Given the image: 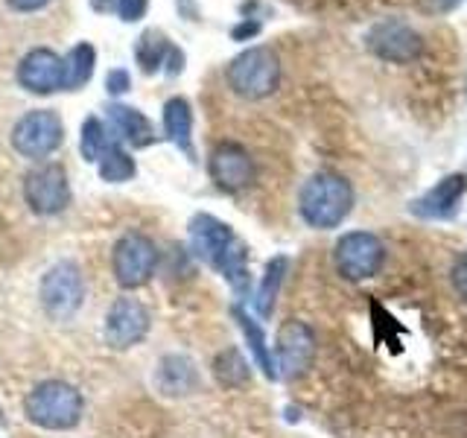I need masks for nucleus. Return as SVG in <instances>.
<instances>
[{
  "label": "nucleus",
  "instance_id": "f257e3e1",
  "mask_svg": "<svg viewBox=\"0 0 467 438\" xmlns=\"http://www.w3.org/2000/svg\"><path fill=\"white\" fill-rule=\"evenodd\" d=\"M190 245L196 257H202L208 266L231 284L237 296H245L248 289V248L245 243L225 225L223 219L211 214H196L190 219Z\"/></svg>",
  "mask_w": 467,
  "mask_h": 438
},
{
  "label": "nucleus",
  "instance_id": "f03ea898",
  "mask_svg": "<svg viewBox=\"0 0 467 438\" xmlns=\"http://www.w3.org/2000/svg\"><path fill=\"white\" fill-rule=\"evenodd\" d=\"M298 211L306 225L330 231L339 228L354 211V187L336 172H316L304 182Z\"/></svg>",
  "mask_w": 467,
  "mask_h": 438
},
{
  "label": "nucleus",
  "instance_id": "7ed1b4c3",
  "mask_svg": "<svg viewBox=\"0 0 467 438\" xmlns=\"http://www.w3.org/2000/svg\"><path fill=\"white\" fill-rule=\"evenodd\" d=\"M228 85L243 99L272 97L281 85V58L272 47H248L228 65Z\"/></svg>",
  "mask_w": 467,
  "mask_h": 438
},
{
  "label": "nucleus",
  "instance_id": "20e7f679",
  "mask_svg": "<svg viewBox=\"0 0 467 438\" xmlns=\"http://www.w3.org/2000/svg\"><path fill=\"white\" fill-rule=\"evenodd\" d=\"M26 418L44 430H70L82 418V394L62 380H47L29 391Z\"/></svg>",
  "mask_w": 467,
  "mask_h": 438
},
{
  "label": "nucleus",
  "instance_id": "39448f33",
  "mask_svg": "<svg viewBox=\"0 0 467 438\" xmlns=\"http://www.w3.org/2000/svg\"><path fill=\"white\" fill-rule=\"evenodd\" d=\"M336 272H339L345 281H368L374 277L386 263V245L383 240L371 231H350L342 234V240L336 243L333 252Z\"/></svg>",
  "mask_w": 467,
  "mask_h": 438
},
{
  "label": "nucleus",
  "instance_id": "423d86ee",
  "mask_svg": "<svg viewBox=\"0 0 467 438\" xmlns=\"http://www.w3.org/2000/svg\"><path fill=\"white\" fill-rule=\"evenodd\" d=\"M65 141V126L50 109H36L24 114L12 129V146L24 158H47Z\"/></svg>",
  "mask_w": 467,
  "mask_h": 438
},
{
  "label": "nucleus",
  "instance_id": "0eeeda50",
  "mask_svg": "<svg viewBox=\"0 0 467 438\" xmlns=\"http://www.w3.org/2000/svg\"><path fill=\"white\" fill-rule=\"evenodd\" d=\"M82 275L77 269V263L62 260L56 266L47 269V275L41 277V304L47 310L50 318L56 321H67L73 313L82 307Z\"/></svg>",
  "mask_w": 467,
  "mask_h": 438
},
{
  "label": "nucleus",
  "instance_id": "6e6552de",
  "mask_svg": "<svg viewBox=\"0 0 467 438\" xmlns=\"http://www.w3.org/2000/svg\"><path fill=\"white\" fill-rule=\"evenodd\" d=\"M158 266V248L150 237L131 231L114 245V275L123 289H138L155 275Z\"/></svg>",
  "mask_w": 467,
  "mask_h": 438
},
{
  "label": "nucleus",
  "instance_id": "1a4fd4ad",
  "mask_svg": "<svg viewBox=\"0 0 467 438\" xmlns=\"http://www.w3.org/2000/svg\"><path fill=\"white\" fill-rule=\"evenodd\" d=\"M365 44H368V50L377 58H383V62H391V65L415 62V58L420 56V50H423V38L400 18L377 21L368 29V36H365Z\"/></svg>",
  "mask_w": 467,
  "mask_h": 438
},
{
  "label": "nucleus",
  "instance_id": "9d476101",
  "mask_svg": "<svg viewBox=\"0 0 467 438\" xmlns=\"http://www.w3.org/2000/svg\"><path fill=\"white\" fill-rule=\"evenodd\" d=\"M275 365H277V377H301L306 374V369L313 365L316 360V333L310 325L304 321H286L277 330V342H275Z\"/></svg>",
  "mask_w": 467,
  "mask_h": 438
},
{
  "label": "nucleus",
  "instance_id": "9b49d317",
  "mask_svg": "<svg viewBox=\"0 0 467 438\" xmlns=\"http://www.w3.org/2000/svg\"><path fill=\"white\" fill-rule=\"evenodd\" d=\"M24 199L29 204V211H36L41 216L62 214L70 204V187L65 170L58 164L33 170L24 179Z\"/></svg>",
  "mask_w": 467,
  "mask_h": 438
},
{
  "label": "nucleus",
  "instance_id": "f8f14e48",
  "mask_svg": "<svg viewBox=\"0 0 467 438\" xmlns=\"http://www.w3.org/2000/svg\"><path fill=\"white\" fill-rule=\"evenodd\" d=\"M208 170H211V179L219 190L225 193H240V190L252 187L254 182V161L248 155L240 143H216L211 161H208Z\"/></svg>",
  "mask_w": 467,
  "mask_h": 438
},
{
  "label": "nucleus",
  "instance_id": "ddd939ff",
  "mask_svg": "<svg viewBox=\"0 0 467 438\" xmlns=\"http://www.w3.org/2000/svg\"><path fill=\"white\" fill-rule=\"evenodd\" d=\"M150 333V310L138 298H117L106 316V342L111 348H131Z\"/></svg>",
  "mask_w": 467,
  "mask_h": 438
},
{
  "label": "nucleus",
  "instance_id": "4468645a",
  "mask_svg": "<svg viewBox=\"0 0 467 438\" xmlns=\"http://www.w3.org/2000/svg\"><path fill=\"white\" fill-rule=\"evenodd\" d=\"M18 82L33 94L58 91V88H65V58L47 47L29 50L18 65Z\"/></svg>",
  "mask_w": 467,
  "mask_h": 438
},
{
  "label": "nucleus",
  "instance_id": "2eb2a0df",
  "mask_svg": "<svg viewBox=\"0 0 467 438\" xmlns=\"http://www.w3.org/2000/svg\"><path fill=\"white\" fill-rule=\"evenodd\" d=\"M464 193H467V175L450 172L441 182H435V187H430L427 193L409 204V211L420 219H450L456 214Z\"/></svg>",
  "mask_w": 467,
  "mask_h": 438
},
{
  "label": "nucleus",
  "instance_id": "dca6fc26",
  "mask_svg": "<svg viewBox=\"0 0 467 438\" xmlns=\"http://www.w3.org/2000/svg\"><path fill=\"white\" fill-rule=\"evenodd\" d=\"M106 111H109V126L114 129L117 141H126L129 146L152 143V123L146 120V117L138 109L120 106V102H111Z\"/></svg>",
  "mask_w": 467,
  "mask_h": 438
},
{
  "label": "nucleus",
  "instance_id": "f3484780",
  "mask_svg": "<svg viewBox=\"0 0 467 438\" xmlns=\"http://www.w3.org/2000/svg\"><path fill=\"white\" fill-rule=\"evenodd\" d=\"M164 131L190 161L196 158V150H193V111H190V102L184 97L167 99V106H164Z\"/></svg>",
  "mask_w": 467,
  "mask_h": 438
},
{
  "label": "nucleus",
  "instance_id": "a211bd4d",
  "mask_svg": "<svg viewBox=\"0 0 467 438\" xmlns=\"http://www.w3.org/2000/svg\"><path fill=\"white\" fill-rule=\"evenodd\" d=\"M158 389L164 394H172V398H179V394H187L196 389V365L190 362L187 357H164L158 365V377H155Z\"/></svg>",
  "mask_w": 467,
  "mask_h": 438
},
{
  "label": "nucleus",
  "instance_id": "6ab92c4d",
  "mask_svg": "<svg viewBox=\"0 0 467 438\" xmlns=\"http://www.w3.org/2000/svg\"><path fill=\"white\" fill-rule=\"evenodd\" d=\"M234 318H237V325H240V330H243V336H245L248 348H252V354H254L257 365L263 369V374H266L269 380H275V377H277V365H275V360H272V350H269V345H266V333H263V328L243 310V307H234Z\"/></svg>",
  "mask_w": 467,
  "mask_h": 438
},
{
  "label": "nucleus",
  "instance_id": "aec40b11",
  "mask_svg": "<svg viewBox=\"0 0 467 438\" xmlns=\"http://www.w3.org/2000/svg\"><path fill=\"white\" fill-rule=\"evenodd\" d=\"M286 266H289L286 257H272L266 263V272H263V281H260L257 298H254V307L263 318L272 316V310H275V298H277V292H281V284L286 277Z\"/></svg>",
  "mask_w": 467,
  "mask_h": 438
},
{
  "label": "nucleus",
  "instance_id": "412c9836",
  "mask_svg": "<svg viewBox=\"0 0 467 438\" xmlns=\"http://www.w3.org/2000/svg\"><path fill=\"white\" fill-rule=\"evenodd\" d=\"M97 65V53L91 44H77L67 56H65V88L67 91H79V88L91 79Z\"/></svg>",
  "mask_w": 467,
  "mask_h": 438
},
{
  "label": "nucleus",
  "instance_id": "4be33fe9",
  "mask_svg": "<svg viewBox=\"0 0 467 438\" xmlns=\"http://www.w3.org/2000/svg\"><path fill=\"white\" fill-rule=\"evenodd\" d=\"M97 167H99V179L109 182V184L129 182L131 175H135V161H131L129 152H123V146L117 143V141H111L106 146V152L99 155Z\"/></svg>",
  "mask_w": 467,
  "mask_h": 438
},
{
  "label": "nucleus",
  "instance_id": "5701e85b",
  "mask_svg": "<svg viewBox=\"0 0 467 438\" xmlns=\"http://www.w3.org/2000/svg\"><path fill=\"white\" fill-rule=\"evenodd\" d=\"M170 47H172V44H170L164 36H161V33H155V29H150V33H143L140 41H138V50H135L140 70H143V73H155L161 65L167 62Z\"/></svg>",
  "mask_w": 467,
  "mask_h": 438
},
{
  "label": "nucleus",
  "instance_id": "b1692460",
  "mask_svg": "<svg viewBox=\"0 0 467 438\" xmlns=\"http://www.w3.org/2000/svg\"><path fill=\"white\" fill-rule=\"evenodd\" d=\"M213 374H216L219 383L228 386V389L243 386L248 380V362L237 348H228L213 360Z\"/></svg>",
  "mask_w": 467,
  "mask_h": 438
},
{
  "label": "nucleus",
  "instance_id": "393cba45",
  "mask_svg": "<svg viewBox=\"0 0 467 438\" xmlns=\"http://www.w3.org/2000/svg\"><path fill=\"white\" fill-rule=\"evenodd\" d=\"M111 143L106 123H99V117H88L82 123V141H79V150L85 161H99V155L106 152V146Z\"/></svg>",
  "mask_w": 467,
  "mask_h": 438
},
{
  "label": "nucleus",
  "instance_id": "a878e982",
  "mask_svg": "<svg viewBox=\"0 0 467 438\" xmlns=\"http://www.w3.org/2000/svg\"><path fill=\"white\" fill-rule=\"evenodd\" d=\"M450 281H452V289H456V296L467 304V252L452 260Z\"/></svg>",
  "mask_w": 467,
  "mask_h": 438
},
{
  "label": "nucleus",
  "instance_id": "bb28decb",
  "mask_svg": "<svg viewBox=\"0 0 467 438\" xmlns=\"http://www.w3.org/2000/svg\"><path fill=\"white\" fill-rule=\"evenodd\" d=\"M146 9H150V0H117V15H120L123 21H140Z\"/></svg>",
  "mask_w": 467,
  "mask_h": 438
},
{
  "label": "nucleus",
  "instance_id": "cd10ccee",
  "mask_svg": "<svg viewBox=\"0 0 467 438\" xmlns=\"http://www.w3.org/2000/svg\"><path fill=\"white\" fill-rule=\"evenodd\" d=\"M106 88H109V94H123L129 91V73L126 70H111L109 77H106Z\"/></svg>",
  "mask_w": 467,
  "mask_h": 438
},
{
  "label": "nucleus",
  "instance_id": "c85d7f7f",
  "mask_svg": "<svg viewBox=\"0 0 467 438\" xmlns=\"http://www.w3.org/2000/svg\"><path fill=\"white\" fill-rule=\"evenodd\" d=\"M257 33H260V21H243V24H237L231 29V38L234 41H245V38H252Z\"/></svg>",
  "mask_w": 467,
  "mask_h": 438
},
{
  "label": "nucleus",
  "instance_id": "c756f323",
  "mask_svg": "<svg viewBox=\"0 0 467 438\" xmlns=\"http://www.w3.org/2000/svg\"><path fill=\"white\" fill-rule=\"evenodd\" d=\"M6 4L15 9V12H38L44 6H50L53 0H6Z\"/></svg>",
  "mask_w": 467,
  "mask_h": 438
},
{
  "label": "nucleus",
  "instance_id": "7c9ffc66",
  "mask_svg": "<svg viewBox=\"0 0 467 438\" xmlns=\"http://www.w3.org/2000/svg\"><path fill=\"white\" fill-rule=\"evenodd\" d=\"M182 70H184V53L179 47H170V53H167V73H170V77H179Z\"/></svg>",
  "mask_w": 467,
  "mask_h": 438
},
{
  "label": "nucleus",
  "instance_id": "2f4dec72",
  "mask_svg": "<svg viewBox=\"0 0 467 438\" xmlns=\"http://www.w3.org/2000/svg\"><path fill=\"white\" fill-rule=\"evenodd\" d=\"M114 4H117V0H91V6H94L97 12H109Z\"/></svg>",
  "mask_w": 467,
  "mask_h": 438
}]
</instances>
